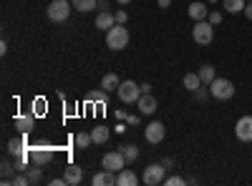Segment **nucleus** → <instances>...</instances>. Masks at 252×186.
<instances>
[{"label":"nucleus","mask_w":252,"mask_h":186,"mask_svg":"<svg viewBox=\"0 0 252 186\" xmlns=\"http://www.w3.org/2000/svg\"><path fill=\"white\" fill-rule=\"evenodd\" d=\"M121 151H124L126 161H136L139 159V149L136 146H121Z\"/></svg>","instance_id":"obj_28"},{"label":"nucleus","mask_w":252,"mask_h":186,"mask_svg":"<svg viewBox=\"0 0 252 186\" xmlns=\"http://www.w3.org/2000/svg\"><path fill=\"white\" fill-rule=\"evenodd\" d=\"M126 156H124V151H109L106 156L101 159V166L103 169H109V171H114V174H119L121 169H126Z\"/></svg>","instance_id":"obj_5"},{"label":"nucleus","mask_w":252,"mask_h":186,"mask_svg":"<svg viewBox=\"0 0 252 186\" xmlns=\"http://www.w3.org/2000/svg\"><path fill=\"white\" fill-rule=\"evenodd\" d=\"M222 5H224V10H227V13L237 15V13H242V10H245L247 0H222Z\"/></svg>","instance_id":"obj_21"},{"label":"nucleus","mask_w":252,"mask_h":186,"mask_svg":"<svg viewBox=\"0 0 252 186\" xmlns=\"http://www.w3.org/2000/svg\"><path fill=\"white\" fill-rule=\"evenodd\" d=\"M209 93H212L217 101H229L235 96V83L227 78H215L212 83H209Z\"/></svg>","instance_id":"obj_3"},{"label":"nucleus","mask_w":252,"mask_h":186,"mask_svg":"<svg viewBox=\"0 0 252 186\" xmlns=\"http://www.w3.org/2000/svg\"><path fill=\"white\" fill-rule=\"evenodd\" d=\"M235 136H237L240 141H245V143H250V141H252V116H242V118L237 121V126H235Z\"/></svg>","instance_id":"obj_10"},{"label":"nucleus","mask_w":252,"mask_h":186,"mask_svg":"<svg viewBox=\"0 0 252 186\" xmlns=\"http://www.w3.org/2000/svg\"><path fill=\"white\" fill-rule=\"evenodd\" d=\"M136 106H139V111L144 113V116H152V113H157V98L152 96V93H141V98L136 101Z\"/></svg>","instance_id":"obj_11"},{"label":"nucleus","mask_w":252,"mask_h":186,"mask_svg":"<svg viewBox=\"0 0 252 186\" xmlns=\"http://www.w3.org/2000/svg\"><path fill=\"white\" fill-rule=\"evenodd\" d=\"M192 38L199 46H209L215 40V26L209 23V20H197L194 28H192Z\"/></svg>","instance_id":"obj_2"},{"label":"nucleus","mask_w":252,"mask_h":186,"mask_svg":"<svg viewBox=\"0 0 252 186\" xmlns=\"http://www.w3.org/2000/svg\"><path fill=\"white\" fill-rule=\"evenodd\" d=\"M194 93H197V98H199V101H204V98H207V91H204L202 86H199V88H197Z\"/></svg>","instance_id":"obj_35"},{"label":"nucleus","mask_w":252,"mask_h":186,"mask_svg":"<svg viewBox=\"0 0 252 186\" xmlns=\"http://www.w3.org/2000/svg\"><path fill=\"white\" fill-rule=\"evenodd\" d=\"M71 5L73 3H68V0H53L48 5V18L53 23H66L68 15H71Z\"/></svg>","instance_id":"obj_4"},{"label":"nucleus","mask_w":252,"mask_h":186,"mask_svg":"<svg viewBox=\"0 0 252 186\" xmlns=\"http://www.w3.org/2000/svg\"><path fill=\"white\" fill-rule=\"evenodd\" d=\"M13 121H15V129H18L20 133H31V131L35 129V118H33V116H15Z\"/></svg>","instance_id":"obj_14"},{"label":"nucleus","mask_w":252,"mask_h":186,"mask_svg":"<svg viewBox=\"0 0 252 186\" xmlns=\"http://www.w3.org/2000/svg\"><path fill=\"white\" fill-rule=\"evenodd\" d=\"M28 154H31V161L38 163V166H46V163L53 161V149H48V146H33V149H28Z\"/></svg>","instance_id":"obj_8"},{"label":"nucleus","mask_w":252,"mask_h":186,"mask_svg":"<svg viewBox=\"0 0 252 186\" xmlns=\"http://www.w3.org/2000/svg\"><path fill=\"white\" fill-rule=\"evenodd\" d=\"M116 3H119V5H129V3H131V0H116Z\"/></svg>","instance_id":"obj_40"},{"label":"nucleus","mask_w":252,"mask_h":186,"mask_svg":"<svg viewBox=\"0 0 252 186\" xmlns=\"http://www.w3.org/2000/svg\"><path fill=\"white\" fill-rule=\"evenodd\" d=\"M106 46L111 48V51H124L126 46H129V30H126L124 26H114V28H109L106 30Z\"/></svg>","instance_id":"obj_1"},{"label":"nucleus","mask_w":252,"mask_h":186,"mask_svg":"<svg viewBox=\"0 0 252 186\" xmlns=\"http://www.w3.org/2000/svg\"><path fill=\"white\" fill-rule=\"evenodd\" d=\"M139 184V176L129 169H121L119 176H116V186H136Z\"/></svg>","instance_id":"obj_15"},{"label":"nucleus","mask_w":252,"mask_h":186,"mask_svg":"<svg viewBox=\"0 0 252 186\" xmlns=\"http://www.w3.org/2000/svg\"><path fill=\"white\" fill-rule=\"evenodd\" d=\"M114 26H116V18H114L109 10H101L98 18H96V28H98V30H109V28H114Z\"/></svg>","instance_id":"obj_16"},{"label":"nucleus","mask_w":252,"mask_h":186,"mask_svg":"<svg viewBox=\"0 0 252 186\" xmlns=\"http://www.w3.org/2000/svg\"><path fill=\"white\" fill-rule=\"evenodd\" d=\"M126 123L129 126H139V116H126Z\"/></svg>","instance_id":"obj_33"},{"label":"nucleus","mask_w":252,"mask_h":186,"mask_svg":"<svg viewBox=\"0 0 252 186\" xmlns=\"http://www.w3.org/2000/svg\"><path fill=\"white\" fill-rule=\"evenodd\" d=\"M199 78H202V86H209V83H212V80L217 78V73H215V66H209V63H204L199 71Z\"/></svg>","instance_id":"obj_19"},{"label":"nucleus","mask_w":252,"mask_h":186,"mask_svg":"<svg viewBox=\"0 0 252 186\" xmlns=\"http://www.w3.org/2000/svg\"><path fill=\"white\" fill-rule=\"evenodd\" d=\"M66 184H68V181H66V176H63V179H53V181H51V186H66Z\"/></svg>","instance_id":"obj_34"},{"label":"nucleus","mask_w":252,"mask_h":186,"mask_svg":"<svg viewBox=\"0 0 252 186\" xmlns=\"http://www.w3.org/2000/svg\"><path fill=\"white\" fill-rule=\"evenodd\" d=\"M247 3H250V0H247Z\"/></svg>","instance_id":"obj_42"},{"label":"nucleus","mask_w":252,"mask_h":186,"mask_svg":"<svg viewBox=\"0 0 252 186\" xmlns=\"http://www.w3.org/2000/svg\"><path fill=\"white\" fill-rule=\"evenodd\" d=\"M207 3H217V0H207Z\"/></svg>","instance_id":"obj_41"},{"label":"nucleus","mask_w":252,"mask_h":186,"mask_svg":"<svg viewBox=\"0 0 252 186\" xmlns=\"http://www.w3.org/2000/svg\"><path fill=\"white\" fill-rule=\"evenodd\" d=\"M119 86H121V78H119L116 73H106V76L101 78V88H103V91H109V93L119 91Z\"/></svg>","instance_id":"obj_17"},{"label":"nucleus","mask_w":252,"mask_h":186,"mask_svg":"<svg viewBox=\"0 0 252 186\" xmlns=\"http://www.w3.org/2000/svg\"><path fill=\"white\" fill-rule=\"evenodd\" d=\"M207 20H209L212 26H220V23H222V13H220V10H209Z\"/></svg>","instance_id":"obj_29"},{"label":"nucleus","mask_w":252,"mask_h":186,"mask_svg":"<svg viewBox=\"0 0 252 186\" xmlns=\"http://www.w3.org/2000/svg\"><path fill=\"white\" fill-rule=\"evenodd\" d=\"M141 93H152V86L149 83H141Z\"/></svg>","instance_id":"obj_37"},{"label":"nucleus","mask_w":252,"mask_h":186,"mask_svg":"<svg viewBox=\"0 0 252 186\" xmlns=\"http://www.w3.org/2000/svg\"><path fill=\"white\" fill-rule=\"evenodd\" d=\"M91 143H94L91 133H86V131H78V133H76V146H78V149H89Z\"/></svg>","instance_id":"obj_25"},{"label":"nucleus","mask_w":252,"mask_h":186,"mask_svg":"<svg viewBox=\"0 0 252 186\" xmlns=\"http://www.w3.org/2000/svg\"><path fill=\"white\" fill-rule=\"evenodd\" d=\"M164 163H152V166H146L144 169V176H141V181L146 184V186H159V184H164Z\"/></svg>","instance_id":"obj_7"},{"label":"nucleus","mask_w":252,"mask_h":186,"mask_svg":"<svg viewBox=\"0 0 252 186\" xmlns=\"http://www.w3.org/2000/svg\"><path fill=\"white\" fill-rule=\"evenodd\" d=\"M161 163H164V169H172V166H174V161H172V159H164Z\"/></svg>","instance_id":"obj_36"},{"label":"nucleus","mask_w":252,"mask_h":186,"mask_svg":"<svg viewBox=\"0 0 252 186\" xmlns=\"http://www.w3.org/2000/svg\"><path fill=\"white\" fill-rule=\"evenodd\" d=\"M207 15H209V8L204 3H192L189 5V18H192L194 23L197 20H207Z\"/></svg>","instance_id":"obj_18"},{"label":"nucleus","mask_w":252,"mask_h":186,"mask_svg":"<svg viewBox=\"0 0 252 186\" xmlns=\"http://www.w3.org/2000/svg\"><path fill=\"white\" fill-rule=\"evenodd\" d=\"M164 133H166V129H164L161 121H152L149 126H146V131H144V136H146V141H149V143H161L164 141Z\"/></svg>","instance_id":"obj_9"},{"label":"nucleus","mask_w":252,"mask_h":186,"mask_svg":"<svg viewBox=\"0 0 252 186\" xmlns=\"http://www.w3.org/2000/svg\"><path fill=\"white\" fill-rule=\"evenodd\" d=\"M242 13H245V18H247V20H252V0L245 5V10H242Z\"/></svg>","instance_id":"obj_32"},{"label":"nucleus","mask_w":252,"mask_h":186,"mask_svg":"<svg viewBox=\"0 0 252 186\" xmlns=\"http://www.w3.org/2000/svg\"><path fill=\"white\" fill-rule=\"evenodd\" d=\"M126 131V123H116V133H124Z\"/></svg>","instance_id":"obj_38"},{"label":"nucleus","mask_w":252,"mask_h":186,"mask_svg":"<svg viewBox=\"0 0 252 186\" xmlns=\"http://www.w3.org/2000/svg\"><path fill=\"white\" fill-rule=\"evenodd\" d=\"M109 136H111V131H109L106 126H96V129L91 131L94 143H106V141H109Z\"/></svg>","instance_id":"obj_23"},{"label":"nucleus","mask_w":252,"mask_h":186,"mask_svg":"<svg viewBox=\"0 0 252 186\" xmlns=\"http://www.w3.org/2000/svg\"><path fill=\"white\" fill-rule=\"evenodd\" d=\"M71 3H73V8L78 13H89V10L96 8V0H71Z\"/></svg>","instance_id":"obj_24"},{"label":"nucleus","mask_w":252,"mask_h":186,"mask_svg":"<svg viewBox=\"0 0 252 186\" xmlns=\"http://www.w3.org/2000/svg\"><path fill=\"white\" fill-rule=\"evenodd\" d=\"M23 136H26V133H23ZM23 136H18V138H10V141H8V154L15 156V159H20V156H31L28 149H26V138H23Z\"/></svg>","instance_id":"obj_12"},{"label":"nucleus","mask_w":252,"mask_h":186,"mask_svg":"<svg viewBox=\"0 0 252 186\" xmlns=\"http://www.w3.org/2000/svg\"><path fill=\"white\" fill-rule=\"evenodd\" d=\"M199 86H202L199 73H187V76H184V88H187V91H192V93H194Z\"/></svg>","instance_id":"obj_22"},{"label":"nucleus","mask_w":252,"mask_h":186,"mask_svg":"<svg viewBox=\"0 0 252 186\" xmlns=\"http://www.w3.org/2000/svg\"><path fill=\"white\" fill-rule=\"evenodd\" d=\"M172 5V0H159V8H169Z\"/></svg>","instance_id":"obj_39"},{"label":"nucleus","mask_w":252,"mask_h":186,"mask_svg":"<svg viewBox=\"0 0 252 186\" xmlns=\"http://www.w3.org/2000/svg\"><path fill=\"white\" fill-rule=\"evenodd\" d=\"M89 101H94V103H106V101H109V91H103V88H101V91H91V93H89Z\"/></svg>","instance_id":"obj_27"},{"label":"nucleus","mask_w":252,"mask_h":186,"mask_svg":"<svg viewBox=\"0 0 252 186\" xmlns=\"http://www.w3.org/2000/svg\"><path fill=\"white\" fill-rule=\"evenodd\" d=\"M164 184H166V186H184L187 181H184L182 176H166V179H164Z\"/></svg>","instance_id":"obj_30"},{"label":"nucleus","mask_w":252,"mask_h":186,"mask_svg":"<svg viewBox=\"0 0 252 186\" xmlns=\"http://www.w3.org/2000/svg\"><path fill=\"white\" fill-rule=\"evenodd\" d=\"M66 181L68 184H81V179H83V171H81V166H76V163H71V166H66Z\"/></svg>","instance_id":"obj_20"},{"label":"nucleus","mask_w":252,"mask_h":186,"mask_svg":"<svg viewBox=\"0 0 252 186\" xmlns=\"http://www.w3.org/2000/svg\"><path fill=\"white\" fill-rule=\"evenodd\" d=\"M119 98L124 103H136L141 98V86H136L134 80H121V86H119Z\"/></svg>","instance_id":"obj_6"},{"label":"nucleus","mask_w":252,"mask_h":186,"mask_svg":"<svg viewBox=\"0 0 252 186\" xmlns=\"http://www.w3.org/2000/svg\"><path fill=\"white\" fill-rule=\"evenodd\" d=\"M114 18H116V23H119V26H124L126 20H129V15H126V10H116V15H114Z\"/></svg>","instance_id":"obj_31"},{"label":"nucleus","mask_w":252,"mask_h":186,"mask_svg":"<svg viewBox=\"0 0 252 186\" xmlns=\"http://www.w3.org/2000/svg\"><path fill=\"white\" fill-rule=\"evenodd\" d=\"M116 176H119V174L103 169V171L94 174V186H116Z\"/></svg>","instance_id":"obj_13"},{"label":"nucleus","mask_w":252,"mask_h":186,"mask_svg":"<svg viewBox=\"0 0 252 186\" xmlns=\"http://www.w3.org/2000/svg\"><path fill=\"white\" fill-rule=\"evenodd\" d=\"M26 174H28L31 184H40V181H43V174H40V166H38V163H33V169H26Z\"/></svg>","instance_id":"obj_26"}]
</instances>
